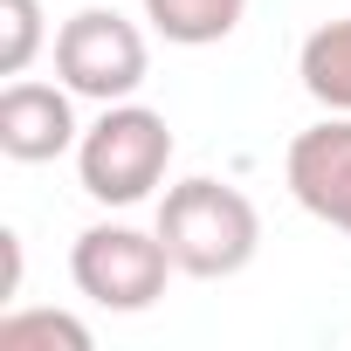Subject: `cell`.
Here are the masks:
<instances>
[{
	"mask_svg": "<svg viewBox=\"0 0 351 351\" xmlns=\"http://www.w3.org/2000/svg\"><path fill=\"white\" fill-rule=\"evenodd\" d=\"M158 234H165L172 262H180V276L228 282V276H241L255 262L262 214L228 180H180V186H165V200H158Z\"/></svg>",
	"mask_w": 351,
	"mask_h": 351,
	"instance_id": "obj_1",
	"label": "cell"
},
{
	"mask_svg": "<svg viewBox=\"0 0 351 351\" xmlns=\"http://www.w3.org/2000/svg\"><path fill=\"white\" fill-rule=\"evenodd\" d=\"M172 165V124L145 104H104V117L76 138V180L97 207H138L165 186Z\"/></svg>",
	"mask_w": 351,
	"mask_h": 351,
	"instance_id": "obj_2",
	"label": "cell"
},
{
	"mask_svg": "<svg viewBox=\"0 0 351 351\" xmlns=\"http://www.w3.org/2000/svg\"><path fill=\"white\" fill-rule=\"evenodd\" d=\"M180 269L165 248V234L152 228H131V221H97L76 234L69 248V282L97 303V310H117V317H138L165 296V276Z\"/></svg>",
	"mask_w": 351,
	"mask_h": 351,
	"instance_id": "obj_3",
	"label": "cell"
},
{
	"mask_svg": "<svg viewBox=\"0 0 351 351\" xmlns=\"http://www.w3.org/2000/svg\"><path fill=\"white\" fill-rule=\"evenodd\" d=\"M56 76L90 104H124L152 76V49L117 8H76L56 28Z\"/></svg>",
	"mask_w": 351,
	"mask_h": 351,
	"instance_id": "obj_4",
	"label": "cell"
},
{
	"mask_svg": "<svg viewBox=\"0 0 351 351\" xmlns=\"http://www.w3.org/2000/svg\"><path fill=\"white\" fill-rule=\"evenodd\" d=\"M282 180H289V193H296L303 214H317L324 228L351 234V117L344 110H330L324 124H310V131L289 138Z\"/></svg>",
	"mask_w": 351,
	"mask_h": 351,
	"instance_id": "obj_5",
	"label": "cell"
},
{
	"mask_svg": "<svg viewBox=\"0 0 351 351\" xmlns=\"http://www.w3.org/2000/svg\"><path fill=\"white\" fill-rule=\"evenodd\" d=\"M76 90L69 83H28L14 76L8 90H0V152H8L14 165H49L62 152H76L83 124H76Z\"/></svg>",
	"mask_w": 351,
	"mask_h": 351,
	"instance_id": "obj_6",
	"label": "cell"
},
{
	"mask_svg": "<svg viewBox=\"0 0 351 351\" xmlns=\"http://www.w3.org/2000/svg\"><path fill=\"white\" fill-rule=\"evenodd\" d=\"M296 76H303L310 104L351 117V14H337V21H324V28L303 35V49H296Z\"/></svg>",
	"mask_w": 351,
	"mask_h": 351,
	"instance_id": "obj_7",
	"label": "cell"
},
{
	"mask_svg": "<svg viewBox=\"0 0 351 351\" xmlns=\"http://www.w3.org/2000/svg\"><path fill=\"white\" fill-rule=\"evenodd\" d=\"M248 14V0H145V21L165 35V42H180V49H214L241 28Z\"/></svg>",
	"mask_w": 351,
	"mask_h": 351,
	"instance_id": "obj_8",
	"label": "cell"
},
{
	"mask_svg": "<svg viewBox=\"0 0 351 351\" xmlns=\"http://www.w3.org/2000/svg\"><path fill=\"white\" fill-rule=\"evenodd\" d=\"M0 351H90V324L69 310H8Z\"/></svg>",
	"mask_w": 351,
	"mask_h": 351,
	"instance_id": "obj_9",
	"label": "cell"
},
{
	"mask_svg": "<svg viewBox=\"0 0 351 351\" xmlns=\"http://www.w3.org/2000/svg\"><path fill=\"white\" fill-rule=\"evenodd\" d=\"M42 42V0H0V76H28Z\"/></svg>",
	"mask_w": 351,
	"mask_h": 351,
	"instance_id": "obj_10",
	"label": "cell"
},
{
	"mask_svg": "<svg viewBox=\"0 0 351 351\" xmlns=\"http://www.w3.org/2000/svg\"><path fill=\"white\" fill-rule=\"evenodd\" d=\"M0 255H8V282H0V296L14 303V296H21V234H14V228L0 234Z\"/></svg>",
	"mask_w": 351,
	"mask_h": 351,
	"instance_id": "obj_11",
	"label": "cell"
}]
</instances>
